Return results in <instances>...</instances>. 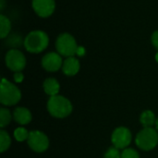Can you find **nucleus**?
I'll use <instances>...</instances> for the list:
<instances>
[{"label":"nucleus","mask_w":158,"mask_h":158,"mask_svg":"<svg viewBox=\"0 0 158 158\" xmlns=\"http://www.w3.org/2000/svg\"><path fill=\"white\" fill-rule=\"evenodd\" d=\"M132 136L131 132L128 128L118 127L117 128L111 136L113 145L118 149H126L131 143Z\"/></svg>","instance_id":"nucleus-8"},{"label":"nucleus","mask_w":158,"mask_h":158,"mask_svg":"<svg viewBox=\"0 0 158 158\" xmlns=\"http://www.w3.org/2000/svg\"><path fill=\"white\" fill-rule=\"evenodd\" d=\"M24 79V76L22 74L21 71H19V72H15L14 73V81L17 82V83H19L23 81Z\"/></svg>","instance_id":"nucleus-22"},{"label":"nucleus","mask_w":158,"mask_h":158,"mask_svg":"<svg viewBox=\"0 0 158 158\" xmlns=\"http://www.w3.org/2000/svg\"><path fill=\"white\" fill-rule=\"evenodd\" d=\"M49 44L48 35L43 31H31L24 40L25 49L33 54H38L43 52Z\"/></svg>","instance_id":"nucleus-2"},{"label":"nucleus","mask_w":158,"mask_h":158,"mask_svg":"<svg viewBox=\"0 0 158 158\" xmlns=\"http://www.w3.org/2000/svg\"><path fill=\"white\" fill-rule=\"evenodd\" d=\"M104 158H121V154L119 153V149L113 146L106 152Z\"/></svg>","instance_id":"nucleus-20"},{"label":"nucleus","mask_w":158,"mask_h":158,"mask_svg":"<svg viewBox=\"0 0 158 158\" xmlns=\"http://www.w3.org/2000/svg\"><path fill=\"white\" fill-rule=\"evenodd\" d=\"M56 48L60 56L70 57L76 55L78 45L75 38L69 33L60 34L56 42Z\"/></svg>","instance_id":"nucleus-5"},{"label":"nucleus","mask_w":158,"mask_h":158,"mask_svg":"<svg viewBox=\"0 0 158 158\" xmlns=\"http://www.w3.org/2000/svg\"><path fill=\"white\" fill-rule=\"evenodd\" d=\"M11 30V23L7 17L3 14L0 15V37L6 38Z\"/></svg>","instance_id":"nucleus-15"},{"label":"nucleus","mask_w":158,"mask_h":158,"mask_svg":"<svg viewBox=\"0 0 158 158\" xmlns=\"http://www.w3.org/2000/svg\"><path fill=\"white\" fill-rule=\"evenodd\" d=\"M30 132L23 127H19L14 131V137L18 142H23L28 140Z\"/></svg>","instance_id":"nucleus-18"},{"label":"nucleus","mask_w":158,"mask_h":158,"mask_svg":"<svg viewBox=\"0 0 158 158\" xmlns=\"http://www.w3.org/2000/svg\"><path fill=\"white\" fill-rule=\"evenodd\" d=\"M21 98V93L19 89L8 81L5 78L2 79L1 81V89H0V102L4 106H14L19 102Z\"/></svg>","instance_id":"nucleus-3"},{"label":"nucleus","mask_w":158,"mask_h":158,"mask_svg":"<svg viewBox=\"0 0 158 158\" xmlns=\"http://www.w3.org/2000/svg\"><path fill=\"white\" fill-rule=\"evenodd\" d=\"M62 57L58 53L51 52L46 54L42 59V66L43 68L50 72L57 71L63 65Z\"/></svg>","instance_id":"nucleus-10"},{"label":"nucleus","mask_w":158,"mask_h":158,"mask_svg":"<svg viewBox=\"0 0 158 158\" xmlns=\"http://www.w3.org/2000/svg\"><path fill=\"white\" fill-rule=\"evenodd\" d=\"M121 158H140L139 153L131 148H126L121 153Z\"/></svg>","instance_id":"nucleus-19"},{"label":"nucleus","mask_w":158,"mask_h":158,"mask_svg":"<svg viewBox=\"0 0 158 158\" xmlns=\"http://www.w3.org/2000/svg\"><path fill=\"white\" fill-rule=\"evenodd\" d=\"M156 60L158 62V52L156 53Z\"/></svg>","instance_id":"nucleus-25"},{"label":"nucleus","mask_w":158,"mask_h":158,"mask_svg":"<svg viewBox=\"0 0 158 158\" xmlns=\"http://www.w3.org/2000/svg\"><path fill=\"white\" fill-rule=\"evenodd\" d=\"M32 7L39 17L47 18L54 13L56 2L55 0H32Z\"/></svg>","instance_id":"nucleus-9"},{"label":"nucleus","mask_w":158,"mask_h":158,"mask_svg":"<svg viewBox=\"0 0 158 158\" xmlns=\"http://www.w3.org/2000/svg\"><path fill=\"white\" fill-rule=\"evenodd\" d=\"M80 67L81 66L79 60L74 56H70V57H67L66 60L63 62L62 70L64 74L67 76H74L79 72Z\"/></svg>","instance_id":"nucleus-11"},{"label":"nucleus","mask_w":158,"mask_h":158,"mask_svg":"<svg viewBox=\"0 0 158 158\" xmlns=\"http://www.w3.org/2000/svg\"><path fill=\"white\" fill-rule=\"evenodd\" d=\"M76 55L79 56H83L85 55V49H84V47H82V46H78Z\"/></svg>","instance_id":"nucleus-23"},{"label":"nucleus","mask_w":158,"mask_h":158,"mask_svg":"<svg viewBox=\"0 0 158 158\" xmlns=\"http://www.w3.org/2000/svg\"><path fill=\"white\" fill-rule=\"evenodd\" d=\"M140 121L144 128H153V126L156 124V115L151 110H145L141 115Z\"/></svg>","instance_id":"nucleus-14"},{"label":"nucleus","mask_w":158,"mask_h":158,"mask_svg":"<svg viewBox=\"0 0 158 158\" xmlns=\"http://www.w3.org/2000/svg\"><path fill=\"white\" fill-rule=\"evenodd\" d=\"M152 44L154 45V47L158 51V31H156L153 34H152Z\"/></svg>","instance_id":"nucleus-21"},{"label":"nucleus","mask_w":158,"mask_h":158,"mask_svg":"<svg viewBox=\"0 0 158 158\" xmlns=\"http://www.w3.org/2000/svg\"><path fill=\"white\" fill-rule=\"evenodd\" d=\"M12 116L10 114V111L7 108L2 107L0 109V127L1 129H4L6 126H7L11 121Z\"/></svg>","instance_id":"nucleus-17"},{"label":"nucleus","mask_w":158,"mask_h":158,"mask_svg":"<svg viewBox=\"0 0 158 158\" xmlns=\"http://www.w3.org/2000/svg\"><path fill=\"white\" fill-rule=\"evenodd\" d=\"M27 142L30 148L36 153H43L49 147V140L47 136L40 131H31Z\"/></svg>","instance_id":"nucleus-6"},{"label":"nucleus","mask_w":158,"mask_h":158,"mask_svg":"<svg viewBox=\"0 0 158 158\" xmlns=\"http://www.w3.org/2000/svg\"><path fill=\"white\" fill-rule=\"evenodd\" d=\"M13 118L20 125H27L31 121V113L26 107H17L13 112Z\"/></svg>","instance_id":"nucleus-12"},{"label":"nucleus","mask_w":158,"mask_h":158,"mask_svg":"<svg viewBox=\"0 0 158 158\" xmlns=\"http://www.w3.org/2000/svg\"><path fill=\"white\" fill-rule=\"evenodd\" d=\"M5 61L6 67L14 72L21 71L26 66V58L24 55L17 49H11L6 53Z\"/></svg>","instance_id":"nucleus-7"},{"label":"nucleus","mask_w":158,"mask_h":158,"mask_svg":"<svg viewBox=\"0 0 158 158\" xmlns=\"http://www.w3.org/2000/svg\"><path fill=\"white\" fill-rule=\"evenodd\" d=\"M135 143L143 151L153 150L158 143L157 131L154 128H144L137 134Z\"/></svg>","instance_id":"nucleus-4"},{"label":"nucleus","mask_w":158,"mask_h":158,"mask_svg":"<svg viewBox=\"0 0 158 158\" xmlns=\"http://www.w3.org/2000/svg\"><path fill=\"white\" fill-rule=\"evenodd\" d=\"M47 109L51 116L57 118H64L71 114L73 106L68 98L57 94L50 97L47 102Z\"/></svg>","instance_id":"nucleus-1"},{"label":"nucleus","mask_w":158,"mask_h":158,"mask_svg":"<svg viewBox=\"0 0 158 158\" xmlns=\"http://www.w3.org/2000/svg\"><path fill=\"white\" fill-rule=\"evenodd\" d=\"M10 144H11V139H10L9 134L6 131L1 130L0 131V151H1V153L6 152L9 148Z\"/></svg>","instance_id":"nucleus-16"},{"label":"nucleus","mask_w":158,"mask_h":158,"mask_svg":"<svg viewBox=\"0 0 158 158\" xmlns=\"http://www.w3.org/2000/svg\"><path fill=\"white\" fill-rule=\"evenodd\" d=\"M156 131H158V118H156Z\"/></svg>","instance_id":"nucleus-24"},{"label":"nucleus","mask_w":158,"mask_h":158,"mask_svg":"<svg viewBox=\"0 0 158 158\" xmlns=\"http://www.w3.org/2000/svg\"><path fill=\"white\" fill-rule=\"evenodd\" d=\"M44 90L46 94L51 96L57 95L60 90V85L58 81L54 78H48L44 82Z\"/></svg>","instance_id":"nucleus-13"}]
</instances>
